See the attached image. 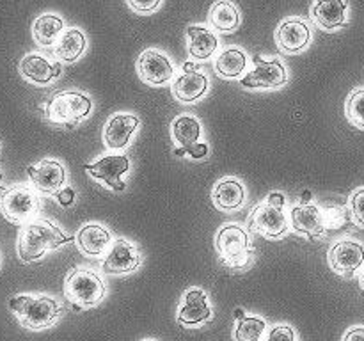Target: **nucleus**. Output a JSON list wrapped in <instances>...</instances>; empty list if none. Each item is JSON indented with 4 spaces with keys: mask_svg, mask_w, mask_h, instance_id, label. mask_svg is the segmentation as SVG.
Instances as JSON below:
<instances>
[{
    "mask_svg": "<svg viewBox=\"0 0 364 341\" xmlns=\"http://www.w3.org/2000/svg\"><path fill=\"white\" fill-rule=\"evenodd\" d=\"M73 237H68L60 231L57 224L48 219L31 220L23 224L18 231L16 252L23 263H34L45 258L50 251H57L63 245L73 242Z\"/></svg>",
    "mask_w": 364,
    "mask_h": 341,
    "instance_id": "obj_1",
    "label": "nucleus"
},
{
    "mask_svg": "<svg viewBox=\"0 0 364 341\" xmlns=\"http://www.w3.org/2000/svg\"><path fill=\"white\" fill-rule=\"evenodd\" d=\"M21 327L28 330H45L55 325L64 315V308L59 301L45 293L14 295L7 302Z\"/></svg>",
    "mask_w": 364,
    "mask_h": 341,
    "instance_id": "obj_2",
    "label": "nucleus"
},
{
    "mask_svg": "<svg viewBox=\"0 0 364 341\" xmlns=\"http://www.w3.org/2000/svg\"><path fill=\"white\" fill-rule=\"evenodd\" d=\"M215 251L219 254V261L226 269L244 272L255 261V247L247 229L240 224L230 222L219 227L215 233Z\"/></svg>",
    "mask_w": 364,
    "mask_h": 341,
    "instance_id": "obj_3",
    "label": "nucleus"
},
{
    "mask_svg": "<svg viewBox=\"0 0 364 341\" xmlns=\"http://www.w3.org/2000/svg\"><path fill=\"white\" fill-rule=\"evenodd\" d=\"M92 110L89 94L80 91H59L50 96L43 105V116L60 128H75L87 119Z\"/></svg>",
    "mask_w": 364,
    "mask_h": 341,
    "instance_id": "obj_4",
    "label": "nucleus"
},
{
    "mask_svg": "<svg viewBox=\"0 0 364 341\" xmlns=\"http://www.w3.org/2000/svg\"><path fill=\"white\" fill-rule=\"evenodd\" d=\"M287 197L281 192H272L259 202L249 217V229L265 238L279 240L290 231V215L284 213Z\"/></svg>",
    "mask_w": 364,
    "mask_h": 341,
    "instance_id": "obj_5",
    "label": "nucleus"
},
{
    "mask_svg": "<svg viewBox=\"0 0 364 341\" xmlns=\"http://www.w3.org/2000/svg\"><path fill=\"white\" fill-rule=\"evenodd\" d=\"M43 208L41 194L28 183H16L4 188L0 197V212L11 224H23L38 219Z\"/></svg>",
    "mask_w": 364,
    "mask_h": 341,
    "instance_id": "obj_6",
    "label": "nucleus"
},
{
    "mask_svg": "<svg viewBox=\"0 0 364 341\" xmlns=\"http://www.w3.org/2000/svg\"><path fill=\"white\" fill-rule=\"evenodd\" d=\"M107 286L102 276L95 270L75 266L64 279V297L75 305V309L95 308L105 298Z\"/></svg>",
    "mask_w": 364,
    "mask_h": 341,
    "instance_id": "obj_7",
    "label": "nucleus"
},
{
    "mask_svg": "<svg viewBox=\"0 0 364 341\" xmlns=\"http://www.w3.org/2000/svg\"><path fill=\"white\" fill-rule=\"evenodd\" d=\"M287 82V67L279 57H255V67L240 78V85L245 89H279Z\"/></svg>",
    "mask_w": 364,
    "mask_h": 341,
    "instance_id": "obj_8",
    "label": "nucleus"
},
{
    "mask_svg": "<svg viewBox=\"0 0 364 341\" xmlns=\"http://www.w3.org/2000/svg\"><path fill=\"white\" fill-rule=\"evenodd\" d=\"M27 176L31 185L41 195H53L55 197L66 187L68 173L66 167L55 158H43L34 166L27 167Z\"/></svg>",
    "mask_w": 364,
    "mask_h": 341,
    "instance_id": "obj_9",
    "label": "nucleus"
},
{
    "mask_svg": "<svg viewBox=\"0 0 364 341\" xmlns=\"http://www.w3.org/2000/svg\"><path fill=\"white\" fill-rule=\"evenodd\" d=\"M327 263L338 276L354 277L364 265V245L354 238L338 240L327 252Z\"/></svg>",
    "mask_w": 364,
    "mask_h": 341,
    "instance_id": "obj_10",
    "label": "nucleus"
},
{
    "mask_svg": "<svg viewBox=\"0 0 364 341\" xmlns=\"http://www.w3.org/2000/svg\"><path fill=\"white\" fill-rule=\"evenodd\" d=\"M84 170L95 180L103 181L105 187L112 188L116 192H123L127 183L123 181V174L130 170V160L123 153H110L102 156L95 163H84Z\"/></svg>",
    "mask_w": 364,
    "mask_h": 341,
    "instance_id": "obj_11",
    "label": "nucleus"
},
{
    "mask_svg": "<svg viewBox=\"0 0 364 341\" xmlns=\"http://www.w3.org/2000/svg\"><path fill=\"white\" fill-rule=\"evenodd\" d=\"M141 263L142 256L139 249L127 238H116L109 252L103 256L102 270L110 276H124V274L135 272Z\"/></svg>",
    "mask_w": 364,
    "mask_h": 341,
    "instance_id": "obj_12",
    "label": "nucleus"
},
{
    "mask_svg": "<svg viewBox=\"0 0 364 341\" xmlns=\"http://www.w3.org/2000/svg\"><path fill=\"white\" fill-rule=\"evenodd\" d=\"M213 318V311L208 305V297L201 288H191L183 293L178 308L176 322L181 327H199Z\"/></svg>",
    "mask_w": 364,
    "mask_h": 341,
    "instance_id": "obj_13",
    "label": "nucleus"
},
{
    "mask_svg": "<svg viewBox=\"0 0 364 341\" xmlns=\"http://www.w3.org/2000/svg\"><path fill=\"white\" fill-rule=\"evenodd\" d=\"M137 73L149 85H166L173 80L174 66L166 53L159 50H146L137 59Z\"/></svg>",
    "mask_w": 364,
    "mask_h": 341,
    "instance_id": "obj_14",
    "label": "nucleus"
},
{
    "mask_svg": "<svg viewBox=\"0 0 364 341\" xmlns=\"http://www.w3.org/2000/svg\"><path fill=\"white\" fill-rule=\"evenodd\" d=\"M141 124V119L134 114L127 112H117L107 121L105 128H103V142L107 148L112 153L123 151L130 144L132 135Z\"/></svg>",
    "mask_w": 364,
    "mask_h": 341,
    "instance_id": "obj_15",
    "label": "nucleus"
},
{
    "mask_svg": "<svg viewBox=\"0 0 364 341\" xmlns=\"http://www.w3.org/2000/svg\"><path fill=\"white\" fill-rule=\"evenodd\" d=\"M290 226L297 234L316 240L326 233V222L318 205H297L290 210Z\"/></svg>",
    "mask_w": 364,
    "mask_h": 341,
    "instance_id": "obj_16",
    "label": "nucleus"
},
{
    "mask_svg": "<svg viewBox=\"0 0 364 341\" xmlns=\"http://www.w3.org/2000/svg\"><path fill=\"white\" fill-rule=\"evenodd\" d=\"M75 244L82 254L89 256V258H102L112 245V234L102 224L89 222L78 229Z\"/></svg>",
    "mask_w": 364,
    "mask_h": 341,
    "instance_id": "obj_17",
    "label": "nucleus"
},
{
    "mask_svg": "<svg viewBox=\"0 0 364 341\" xmlns=\"http://www.w3.org/2000/svg\"><path fill=\"white\" fill-rule=\"evenodd\" d=\"M276 43L283 53H299L311 43V28L301 18H290L279 23Z\"/></svg>",
    "mask_w": 364,
    "mask_h": 341,
    "instance_id": "obj_18",
    "label": "nucleus"
},
{
    "mask_svg": "<svg viewBox=\"0 0 364 341\" xmlns=\"http://www.w3.org/2000/svg\"><path fill=\"white\" fill-rule=\"evenodd\" d=\"M60 63H52L43 53H27L20 60V75L34 85H48L60 77Z\"/></svg>",
    "mask_w": 364,
    "mask_h": 341,
    "instance_id": "obj_19",
    "label": "nucleus"
},
{
    "mask_svg": "<svg viewBox=\"0 0 364 341\" xmlns=\"http://www.w3.org/2000/svg\"><path fill=\"white\" fill-rule=\"evenodd\" d=\"M212 202L220 212H237L245 202V187L237 178H223L212 190Z\"/></svg>",
    "mask_w": 364,
    "mask_h": 341,
    "instance_id": "obj_20",
    "label": "nucleus"
},
{
    "mask_svg": "<svg viewBox=\"0 0 364 341\" xmlns=\"http://www.w3.org/2000/svg\"><path fill=\"white\" fill-rule=\"evenodd\" d=\"M208 77L201 71H191V73H183L173 82L171 91H173L174 98L181 103H194L201 99L203 96L208 92Z\"/></svg>",
    "mask_w": 364,
    "mask_h": 341,
    "instance_id": "obj_21",
    "label": "nucleus"
},
{
    "mask_svg": "<svg viewBox=\"0 0 364 341\" xmlns=\"http://www.w3.org/2000/svg\"><path fill=\"white\" fill-rule=\"evenodd\" d=\"M316 25L326 31H334L347 25V0H323L316 2L311 9Z\"/></svg>",
    "mask_w": 364,
    "mask_h": 341,
    "instance_id": "obj_22",
    "label": "nucleus"
},
{
    "mask_svg": "<svg viewBox=\"0 0 364 341\" xmlns=\"http://www.w3.org/2000/svg\"><path fill=\"white\" fill-rule=\"evenodd\" d=\"M188 53L198 60H206L219 48V39L210 28L203 25H191L187 28Z\"/></svg>",
    "mask_w": 364,
    "mask_h": 341,
    "instance_id": "obj_23",
    "label": "nucleus"
},
{
    "mask_svg": "<svg viewBox=\"0 0 364 341\" xmlns=\"http://www.w3.org/2000/svg\"><path fill=\"white\" fill-rule=\"evenodd\" d=\"M201 134L203 130L199 119L194 116H188V114H180L171 123V137L181 149H187L191 146L198 144Z\"/></svg>",
    "mask_w": 364,
    "mask_h": 341,
    "instance_id": "obj_24",
    "label": "nucleus"
},
{
    "mask_svg": "<svg viewBox=\"0 0 364 341\" xmlns=\"http://www.w3.org/2000/svg\"><path fill=\"white\" fill-rule=\"evenodd\" d=\"M85 45H87V41H85L84 32L71 27L66 28L60 34V38L57 39L53 53H55V57L60 63H75L84 53Z\"/></svg>",
    "mask_w": 364,
    "mask_h": 341,
    "instance_id": "obj_25",
    "label": "nucleus"
},
{
    "mask_svg": "<svg viewBox=\"0 0 364 341\" xmlns=\"http://www.w3.org/2000/svg\"><path fill=\"white\" fill-rule=\"evenodd\" d=\"M63 32H64L63 18L52 13L41 14V16L36 18V21L32 23V38H34V41L38 43L39 46L55 45L57 39L60 38Z\"/></svg>",
    "mask_w": 364,
    "mask_h": 341,
    "instance_id": "obj_26",
    "label": "nucleus"
},
{
    "mask_svg": "<svg viewBox=\"0 0 364 341\" xmlns=\"http://www.w3.org/2000/svg\"><path fill=\"white\" fill-rule=\"evenodd\" d=\"M247 53L242 48H226L215 59V73L223 78H238L247 71Z\"/></svg>",
    "mask_w": 364,
    "mask_h": 341,
    "instance_id": "obj_27",
    "label": "nucleus"
},
{
    "mask_svg": "<svg viewBox=\"0 0 364 341\" xmlns=\"http://www.w3.org/2000/svg\"><path fill=\"white\" fill-rule=\"evenodd\" d=\"M208 20L219 32H233L240 23V13L231 0H215L210 7Z\"/></svg>",
    "mask_w": 364,
    "mask_h": 341,
    "instance_id": "obj_28",
    "label": "nucleus"
},
{
    "mask_svg": "<svg viewBox=\"0 0 364 341\" xmlns=\"http://www.w3.org/2000/svg\"><path fill=\"white\" fill-rule=\"evenodd\" d=\"M237 327L233 330L235 341H263L267 334L265 320L259 316H245L244 309L235 311Z\"/></svg>",
    "mask_w": 364,
    "mask_h": 341,
    "instance_id": "obj_29",
    "label": "nucleus"
},
{
    "mask_svg": "<svg viewBox=\"0 0 364 341\" xmlns=\"http://www.w3.org/2000/svg\"><path fill=\"white\" fill-rule=\"evenodd\" d=\"M345 114L347 119L355 128L364 130V87L354 89L345 102Z\"/></svg>",
    "mask_w": 364,
    "mask_h": 341,
    "instance_id": "obj_30",
    "label": "nucleus"
},
{
    "mask_svg": "<svg viewBox=\"0 0 364 341\" xmlns=\"http://www.w3.org/2000/svg\"><path fill=\"white\" fill-rule=\"evenodd\" d=\"M320 212L323 215V222H326V227H331V229H336V227L343 226L345 222H352L350 212H348V206H340V205H331V202H326V205L318 206Z\"/></svg>",
    "mask_w": 364,
    "mask_h": 341,
    "instance_id": "obj_31",
    "label": "nucleus"
},
{
    "mask_svg": "<svg viewBox=\"0 0 364 341\" xmlns=\"http://www.w3.org/2000/svg\"><path fill=\"white\" fill-rule=\"evenodd\" d=\"M348 212H350L352 224L364 227V187L355 188L348 197Z\"/></svg>",
    "mask_w": 364,
    "mask_h": 341,
    "instance_id": "obj_32",
    "label": "nucleus"
},
{
    "mask_svg": "<svg viewBox=\"0 0 364 341\" xmlns=\"http://www.w3.org/2000/svg\"><path fill=\"white\" fill-rule=\"evenodd\" d=\"M263 341H297V334H295L294 327L287 325V323H277L269 329L265 334Z\"/></svg>",
    "mask_w": 364,
    "mask_h": 341,
    "instance_id": "obj_33",
    "label": "nucleus"
},
{
    "mask_svg": "<svg viewBox=\"0 0 364 341\" xmlns=\"http://www.w3.org/2000/svg\"><path fill=\"white\" fill-rule=\"evenodd\" d=\"M174 155H178V156L188 155L191 158H196V160L205 158V156L208 155V146H206L205 142H198V144L191 146V148H187V149H181V148L174 149Z\"/></svg>",
    "mask_w": 364,
    "mask_h": 341,
    "instance_id": "obj_34",
    "label": "nucleus"
},
{
    "mask_svg": "<svg viewBox=\"0 0 364 341\" xmlns=\"http://www.w3.org/2000/svg\"><path fill=\"white\" fill-rule=\"evenodd\" d=\"M127 2H128V6L135 11V13L148 14V13H153L155 9H159V6L162 0H127Z\"/></svg>",
    "mask_w": 364,
    "mask_h": 341,
    "instance_id": "obj_35",
    "label": "nucleus"
},
{
    "mask_svg": "<svg viewBox=\"0 0 364 341\" xmlns=\"http://www.w3.org/2000/svg\"><path fill=\"white\" fill-rule=\"evenodd\" d=\"M57 202H59L60 206H64V208H68V206H71L75 202V190L70 187H64L63 190L59 192V194L55 195Z\"/></svg>",
    "mask_w": 364,
    "mask_h": 341,
    "instance_id": "obj_36",
    "label": "nucleus"
},
{
    "mask_svg": "<svg viewBox=\"0 0 364 341\" xmlns=\"http://www.w3.org/2000/svg\"><path fill=\"white\" fill-rule=\"evenodd\" d=\"M341 341H364V325H354L343 334Z\"/></svg>",
    "mask_w": 364,
    "mask_h": 341,
    "instance_id": "obj_37",
    "label": "nucleus"
},
{
    "mask_svg": "<svg viewBox=\"0 0 364 341\" xmlns=\"http://www.w3.org/2000/svg\"><path fill=\"white\" fill-rule=\"evenodd\" d=\"M185 70H187L185 73H191V71H194V64L187 63V64H185Z\"/></svg>",
    "mask_w": 364,
    "mask_h": 341,
    "instance_id": "obj_38",
    "label": "nucleus"
},
{
    "mask_svg": "<svg viewBox=\"0 0 364 341\" xmlns=\"http://www.w3.org/2000/svg\"><path fill=\"white\" fill-rule=\"evenodd\" d=\"M2 183H4V173L0 170V187H2Z\"/></svg>",
    "mask_w": 364,
    "mask_h": 341,
    "instance_id": "obj_39",
    "label": "nucleus"
},
{
    "mask_svg": "<svg viewBox=\"0 0 364 341\" xmlns=\"http://www.w3.org/2000/svg\"><path fill=\"white\" fill-rule=\"evenodd\" d=\"M361 288H363V291H364V274H363V279H361Z\"/></svg>",
    "mask_w": 364,
    "mask_h": 341,
    "instance_id": "obj_40",
    "label": "nucleus"
},
{
    "mask_svg": "<svg viewBox=\"0 0 364 341\" xmlns=\"http://www.w3.org/2000/svg\"><path fill=\"white\" fill-rule=\"evenodd\" d=\"M144 341H155V340H144Z\"/></svg>",
    "mask_w": 364,
    "mask_h": 341,
    "instance_id": "obj_41",
    "label": "nucleus"
},
{
    "mask_svg": "<svg viewBox=\"0 0 364 341\" xmlns=\"http://www.w3.org/2000/svg\"><path fill=\"white\" fill-rule=\"evenodd\" d=\"M318 2H323V0H318Z\"/></svg>",
    "mask_w": 364,
    "mask_h": 341,
    "instance_id": "obj_42",
    "label": "nucleus"
}]
</instances>
